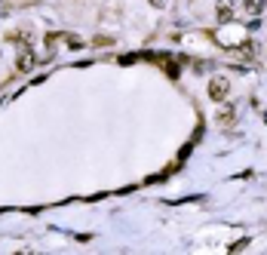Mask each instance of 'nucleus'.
Segmentation results:
<instances>
[{
	"instance_id": "f257e3e1",
	"label": "nucleus",
	"mask_w": 267,
	"mask_h": 255,
	"mask_svg": "<svg viewBox=\"0 0 267 255\" xmlns=\"http://www.w3.org/2000/svg\"><path fill=\"white\" fill-rule=\"evenodd\" d=\"M227 92H231V80H227V77H212L209 80V98L212 101H224Z\"/></svg>"
},
{
	"instance_id": "f03ea898",
	"label": "nucleus",
	"mask_w": 267,
	"mask_h": 255,
	"mask_svg": "<svg viewBox=\"0 0 267 255\" xmlns=\"http://www.w3.org/2000/svg\"><path fill=\"white\" fill-rule=\"evenodd\" d=\"M16 68H19V71H31V68H34V53H31L28 46H22V53H19V59H16Z\"/></svg>"
},
{
	"instance_id": "7ed1b4c3",
	"label": "nucleus",
	"mask_w": 267,
	"mask_h": 255,
	"mask_svg": "<svg viewBox=\"0 0 267 255\" xmlns=\"http://www.w3.org/2000/svg\"><path fill=\"white\" fill-rule=\"evenodd\" d=\"M231 19H234V4L221 0V7H218V22H231Z\"/></svg>"
},
{
	"instance_id": "20e7f679",
	"label": "nucleus",
	"mask_w": 267,
	"mask_h": 255,
	"mask_svg": "<svg viewBox=\"0 0 267 255\" xmlns=\"http://www.w3.org/2000/svg\"><path fill=\"white\" fill-rule=\"evenodd\" d=\"M234 108H221V111H218V123H224V126H234Z\"/></svg>"
},
{
	"instance_id": "39448f33",
	"label": "nucleus",
	"mask_w": 267,
	"mask_h": 255,
	"mask_svg": "<svg viewBox=\"0 0 267 255\" xmlns=\"http://www.w3.org/2000/svg\"><path fill=\"white\" fill-rule=\"evenodd\" d=\"M65 43H68L71 49H83V46H86V43H83L80 37H74V34H65Z\"/></svg>"
},
{
	"instance_id": "423d86ee",
	"label": "nucleus",
	"mask_w": 267,
	"mask_h": 255,
	"mask_svg": "<svg viewBox=\"0 0 267 255\" xmlns=\"http://www.w3.org/2000/svg\"><path fill=\"white\" fill-rule=\"evenodd\" d=\"M163 71H166V74H169L172 80L178 77V65H175V62H163Z\"/></svg>"
},
{
	"instance_id": "0eeeda50",
	"label": "nucleus",
	"mask_w": 267,
	"mask_h": 255,
	"mask_svg": "<svg viewBox=\"0 0 267 255\" xmlns=\"http://www.w3.org/2000/svg\"><path fill=\"white\" fill-rule=\"evenodd\" d=\"M261 7H264V0H249V4H246L249 13H261Z\"/></svg>"
},
{
	"instance_id": "6e6552de",
	"label": "nucleus",
	"mask_w": 267,
	"mask_h": 255,
	"mask_svg": "<svg viewBox=\"0 0 267 255\" xmlns=\"http://www.w3.org/2000/svg\"><path fill=\"white\" fill-rule=\"evenodd\" d=\"M92 43H95V46H111V43H114V40H111V37H95V40H92Z\"/></svg>"
},
{
	"instance_id": "1a4fd4ad",
	"label": "nucleus",
	"mask_w": 267,
	"mask_h": 255,
	"mask_svg": "<svg viewBox=\"0 0 267 255\" xmlns=\"http://www.w3.org/2000/svg\"><path fill=\"white\" fill-rule=\"evenodd\" d=\"M150 4H154V7H163V4H166V0H150Z\"/></svg>"
},
{
	"instance_id": "9d476101",
	"label": "nucleus",
	"mask_w": 267,
	"mask_h": 255,
	"mask_svg": "<svg viewBox=\"0 0 267 255\" xmlns=\"http://www.w3.org/2000/svg\"><path fill=\"white\" fill-rule=\"evenodd\" d=\"M0 4H4V0H0Z\"/></svg>"
}]
</instances>
